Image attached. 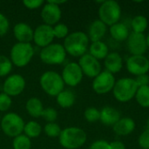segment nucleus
Here are the masks:
<instances>
[{"label":"nucleus","instance_id":"obj_1","mask_svg":"<svg viewBox=\"0 0 149 149\" xmlns=\"http://www.w3.org/2000/svg\"><path fill=\"white\" fill-rule=\"evenodd\" d=\"M62 45L67 54L75 58H80L87 53L90 40L86 32L77 31L70 32V34L64 39Z\"/></svg>","mask_w":149,"mask_h":149},{"label":"nucleus","instance_id":"obj_2","mask_svg":"<svg viewBox=\"0 0 149 149\" xmlns=\"http://www.w3.org/2000/svg\"><path fill=\"white\" fill-rule=\"evenodd\" d=\"M87 134L80 127H68L62 129L58 137L60 146L65 149H79L85 145Z\"/></svg>","mask_w":149,"mask_h":149},{"label":"nucleus","instance_id":"obj_3","mask_svg":"<svg viewBox=\"0 0 149 149\" xmlns=\"http://www.w3.org/2000/svg\"><path fill=\"white\" fill-rule=\"evenodd\" d=\"M35 54L31 43H15L10 51V59L13 65L23 68L30 64Z\"/></svg>","mask_w":149,"mask_h":149},{"label":"nucleus","instance_id":"obj_4","mask_svg":"<svg viewBox=\"0 0 149 149\" xmlns=\"http://www.w3.org/2000/svg\"><path fill=\"white\" fill-rule=\"evenodd\" d=\"M138 88L134 79L122 78L115 82L112 92L116 100L121 103H127L135 98Z\"/></svg>","mask_w":149,"mask_h":149},{"label":"nucleus","instance_id":"obj_5","mask_svg":"<svg viewBox=\"0 0 149 149\" xmlns=\"http://www.w3.org/2000/svg\"><path fill=\"white\" fill-rule=\"evenodd\" d=\"M39 85L41 89L49 96L56 97L65 89V83L61 74L55 71H46L43 72L39 78Z\"/></svg>","mask_w":149,"mask_h":149},{"label":"nucleus","instance_id":"obj_6","mask_svg":"<svg viewBox=\"0 0 149 149\" xmlns=\"http://www.w3.org/2000/svg\"><path fill=\"white\" fill-rule=\"evenodd\" d=\"M24 119L17 113L7 112L2 117L0 127L2 132L8 137L15 138L24 132Z\"/></svg>","mask_w":149,"mask_h":149},{"label":"nucleus","instance_id":"obj_7","mask_svg":"<svg viewBox=\"0 0 149 149\" xmlns=\"http://www.w3.org/2000/svg\"><path fill=\"white\" fill-rule=\"evenodd\" d=\"M66 55L67 53L62 44L52 43L40 50L39 58L45 65H58L65 62Z\"/></svg>","mask_w":149,"mask_h":149},{"label":"nucleus","instance_id":"obj_8","mask_svg":"<svg viewBox=\"0 0 149 149\" xmlns=\"http://www.w3.org/2000/svg\"><path fill=\"white\" fill-rule=\"evenodd\" d=\"M121 13L120 3L114 0L103 1L98 10L99 19L109 27L120 21Z\"/></svg>","mask_w":149,"mask_h":149},{"label":"nucleus","instance_id":"obj_9","mask_svg":"<svg viewBox=\"0 0 149 149\" xmlns=\"http://www.w3.org/2000/svg\"><path fill=\"white\" fill-rule=\"evenodd\" d=\"M115 82L116 80L114 75L105 70L93 79L92 87L94 93L100 95H103L113 91Z\"/></svg>","mask_w":149,"mask_h":149},{"label":"nucleus","instance_id":"obj_10","mask_svg":"<svg viewBox=\"0 0 149 149\" xmlns=\"http://www.w3.org/2000/svg\"><path fill=\"white\" fill-rule=\"evenodd\" d=\"M26 86L25 79L18 73H13L7 76L3 83V93L10 97H16L20 95Z\"/></svg>","mask_w":149,"mask_h":149},{"label":"nucleus","instance_id":"obj_11","mask_svg":"<svg viewBox=\"0 0 149 149\" xmlns=\"http://www.w3.org/2000/svg\"><path fill=\"white\" fill-rule=\"evenodd\" d=\"M61 77L65 85L70 87H75L81 83L84 74L77 62H69L65 65L61 72Z\"/></svg>","mask_w":149,"mask_h":149},{"label":"nucleus","instance_id":"obj_12","mask_svg":"<svg viewBox=\"0 0 149 149\" xmlns=\"http://www.w3.org/2000/svg\"><path fill=\"white\" fill-rule=\"evenodd\" d=\"M78 64L80 66L84 76H86L90 79H94L102 72L100 60L93 58L88 52L79 58Z\"/></svg>","mask_w":149,"mask_h":149},{"label":"nucleus","instance_id":"obj_13","mask_svg":"<svg viewBox=\"0 0 149 149\" xmlns=\"http://www.w3.org/2000/svg\"><path fill=\"white\" fill-rule=\"evenodd\" d=\"M54 38L52 26L51 25L43 23L34 29L32 42L41 49L52 44Z\"/></svg>","mask_w":149,"mask_h":149},{"label":"nucleus","instance_id":"obj_14","mask_svg":"<svg viewBox=\"0 0 149 149\" xmlns=\"http://www.w3.org/2000/svg\"><path fill=\"white\" fill-rule=\"evenodd\" d=\"M127 71L135 77L148 74L149 72V61L144 55L130 56L126 61Z\"/></svg>","mask_w":149,"mask_h":149},{"label":"nucleus","instance_id":"obj_15","mask_svg":"<svg viewBox=\"0 0 149 149\" xmlns=\"http://www.w3.org/2000/svg\"><path fill=\"white\" fill-rule=\"evenodd\" d=\"M40 17L44 24L54 26L55 24L59 23L62 17V10L60 6L51 3L48 0L41 8Z\"/></svg>","mask_w":149,"mask_h":149},{"label":"nucleus","instance_id":"obj_16","mask_svg":"<svg viewBox=\"0 0 149 149\" xmlns=\"http://www.w3.org/2000/svg\"><path fill=\"white\" fill-rule=\"evenodd\" d=\"M127 46L128 52L133 56L144 55L148 49L146 35L144 33H136L132 31L127 39Z\"/></svg>","mask_w":149,"mask_h":149},{"label":"nucleus","instance_id":"obj_17","mask_svg":"<svg viewBox=\"0 0 149 149\" xmlns=\"http://www.w3.org/2000/svg\"><path fill=\"white\" fill-rule=\"evenodd\" d=\"M34 29L24 22L17 23L13 27V35L19 43H31L33 39Z\"/></svg>","mask_w":149,"mask_h":149},{"label":"nucleus","instance_id":"obj_18","mask_svg":"<svg viewBox=\"0 0 149 149\" xmlns=\"http://www.w3.org/2000/svg\"><path fill=\"white\" fill-rule=\"evenodd\" d=\"M107 31V25H106L100 19H95L90 24L86 34L89 38V40L92 43L96 41H101V39L105 37Z\"/></svg>","mask_w":149,"mask_h":149},{"label":"nucleus","instance_id":"obj_19","mask_svg":"<svg viewBox=\"0 0 149 149\" xmlns=\"http://www.w3.org/2000/svg\"><path fill=\"white\" fill-rule=\"evenodd\" d=\"M136 127V123L134 119L130 117L120 118L118 122L113 127V130L116 135L127 136L131 134Z\"/></svg>","mask_w":149,"mask_h":149},{"label":"nucleus","instance_id":"obj_20","mask_svg":"<svg viewBox=\"0 0 149 149\" xmlns=\"http://www.w3.org/2000/svg\"><path fill=\"white\" fill-rule=\"evenodd\" d=\"M104 65L106 71L111 72L112 74H115L120 72L123 67V59L120 53L113 52H109L107 58L104 59Z\"/></svg>","mask_w":149,"mask_h":149},{"label":"nucleus","instance_id":"obj_21","mask_svg":"<svg viewBox=\"0 0 149 149\" xmlns=\"http://www.w3.org/2000/svg\"><path fill=\"white\" fill-rule=\"evenodd\" d=\"M120 112L112 107H104L100 110V121L107 127H113L120 119Z\"/></svg>","mask_w":149,"mask_h":149},{"label":"nucleus","instance_id":"obj_22","mask_svg":"<svg viewBox=\"0 0 149 149\" xmlns=\"http://www.w3.org/2000/svg\"><path fill=\"white\" fill-rule=\"evenodd\" d=\"M88 53L96 59L102 60L105 59L109 54V48L108 45L102 40L92 42L88 48Z\"/></svg>","mask_w":149,"mask_h":149},{"label":"nucleus","instance_id":"obj_23","mask_svg":"<svg viewBox=\"0 0 149 149\" xmlns=\"http://www.w3.org/2000/svg\"><path fill=\"white\" fill-rule=\"evenodd\" d=\"M45 107L42 100L37 97H31L25 103V110L32 118H39L42 116Z\"/></svg>","mask_w":149,"mask_h":149},{"label":"nucleus","instance_id":"obj_24","mask_svg":"<svg viewBox=\"0 0 149 149\" xmlns=\"http://www.w3.org/2000/svg\"><path fill=\"white\" fill-rule=\"evenodd\" d=\"M109 33L114 40L119 42L127 41L130 34L128 27L124 23L121 22H118L111 25L109 28Z\"/></svg>","mask_w":149,"mask_h":149},{"label":"nucleus","instance_id":"obj_25","mask_svg":"<svg viewBox=\"0 0 149 149\" xmlns=\"http://www.w3.org/2000/svg\"><path fill=\"white\" fill-rule=\"evenodd\" d=\"M56 101L61 108H70L75 104L76 95L72 91L64 89L56 96Z\"/></svg>","mask_w":149,"mask_h":149},{"label":"nucleus","instance_id":"obj_26","mask_svg":"<svg viewBox=\"0 0 149 149\" xmlns=\"http://www.w3.org/2000/svg\"><path fill=\"white\" fill-rule=\"evenodd\" d=\"M42 131L43 128L40 123L36 120H30L24 124L23 134L30 139H35L42 134Z\"/></svg>","mask_w":149,"mask_h":149},{"label":"nucleus","instance_id":"obj_27","mask_svg":"<svg viewBox=\"0 0 149 149\" xmlns=\"http://www.w3.org/2000/svg\"><path fill=\"white\" fill-rule=\"evenodd\" d=\"M148 26V20L143 15H137L133 17L131 21V27L134 32L144 33Z\"/></svg>","mask_w":149,"mask_h":149},{"label":"nucleus","instance_id":"obj_28","mask_svg":"<svg viewBox=\"0 0 149 149\" xmlns=\"http://www.w3.org/2000/svg\"><path fill=\"white\" fill-rule=\"evenodd\" d=\"M143 108H149V86L139 87L134 98Z\"/></svg>","mask_w":149,"mask_h":149},{"label":"nucleus","instance_id":"obj_29","mask_svg":"<svg viewBox=\"0 0 149 149\" xmlns=\"http://www.w3.org/2000/svg\"><path fill=\"white\" fill-rule=\"evenodd\" d=\"M31 141L25 134H22L13 138L12 140V149H31Z\"/></svg>","mask_w":149,"mask_h":149},{"label":"nucleus","instance_id":"obj_30","mask_svg":"<svg viewBox=\"0 0 149 149\" xmlns=\"http://www.w3.org/2000/svg\"><path fill=\"white\" fill-rule=\"evenodd\" d=\"M13 64L10 61V58L1 54L0 55V78L7 77L10 75L12 71Z\"/></svg>","mask_w":149,"mask_h":149},{"label":"nucleus","instance_id":"obj_31","mask_svg":"<svg viewBox=\"0 0 149 149\" xmlns=\"http://www.w3.org/2000/svg\"><path fill=\"white\" fill-rule=\"evenodd\" d=\"M45 134L50 138H58L62 131L60 126L56 122L46 123L43 128Z\"/></svg>","mask_w":149,"mask_h":149},{"label":"nucleus","instance_id":"obj_32","mask_svg":"<svg viewBox=\"0 0 149 149\" xmlns=\"http://www.w3.org/2000/svg\"><path fill=\"white\" fill-rule=\"evenodd\" d=\"M52 30L54 38L58 39H65L70 34L69 27L64 23L59 22L58 24H55L54 26H52Z\"/></svg>","mask_w":149,"mask_h":149},{"label":"nucleus","instance_id":"obj_33","mask_svg":"<svg viewBox=\"0 0 149 149\" xmlns=\"http://www.w3.org/2000/svg\"><path fill=\"white\" fill-rule=\"evenodd\" d=\"M84 118L87 122L93 123L100 120V110L96 107H88L84 112Z\"/></svg>","mask_w":149,"mask_h":149},{"label":"nucleus","instance_id":"obj_34","mask_svg":"<svg viewBox=\"0 0 149 149\" xmlns=\"http://www.w3.org/2000/svg\"><path fill=\"white\" fill-rule=\"evenodd\" d=\"M46 123L55 122L58 119V111L53 107H45L41 116Z\"/></svg>","mask_w":149,"mask_h":149},{"label":"nucleus","instance_id":"obj_35","mask_svg":"<svg viewBox=\"0 0 149 149\" xmlns=\"http://www.w3.org/2000/svg\"><path fill=\"white\" fill-rule=\"evenodd\" d=\"M12 105V98L4 93H0V112L6 113Z\"/></svg>","mask_w":149,"mask_h":149},{"label":"nucleus","instance_id":"obj_36","mask_svg":"<svg viewBox=\"0 0 149 149\" xmlns=\"http://www.w3.org/2000/svg\"><path fill=\"white\" fill-rule=\"evenodd\" d=\"M10 29V21L7 17L0 12V37H3L7 34Z\"/></svg>","mask_w":149,"mask_h":149},{"label":"nucleus","instance_id":"obj_37","mask_svg":"<svg viewBox=\"0 0 149 149\" xmlns=\"http://www.w3.org/2000/svg\"><path fill=\"white\" fill-rule=\"evenodd\" d=\"M138 144L141 149H149V130L146 129L143 131L139 138H138Z\"/></svg>","mask_w":149,"mask_h":149},{"label":"nucleus","instance_id":"obj_38","mask_svg":"<svg viewBox=\"0 0 149 149\" xmlns=\"http://www.w3.org/2000/svg\"><path fill=\"white\" fill-rule=\"evenodd\" d=\"M23 4L29 10H37L42 8V6L45 4V2L43 0H24Z\"/></svg>","mask_w":149,"mask_h":149},{"label":"nucleus","instance_id":"obj_39","mask_svg":"<svg viewBox=\"0 0 149 149\" xmlns=\"http://www.w3.org/2000/svg\"><path fill=\"white\" fill-rule=\"evenodd\" d=\"M89 149H109V142L105 140H97L90 145Z\"/></svg>","mask_w":149,"mask_h":149},{"label":"nucleus","instance_id":"obj_40","mask_svg":"<svg viewBox=\"0 0 149 149\" xmlns=\"http://www.w3.org/2000/svg\"><path fill=\"white\" fill-rule=\"evenodd\" d=\"M135 82L138 86V87H141V86H149V76L148 74H143V75H140L134 78Z\"/></svg>","mask_w":149,"mask_h":149},{"label":"nucleus","instance_id":"obj_41","mask_svg":"<svg viewBox=\"0 0 149 149\" xmlns=\"http://www.w3.org/2000/svg\"><path fill=\"white\" fill-rule=\"evenodd\" d=\"M109 149H126V146L120 141H114L109 142Z\"/></svg>","mask_w":149,"mask_h":149},{"label":"nucleus","instance_id":"obj_42","mask_svg":"<svg viewBox=\"0 0 149 149\" xmlns=\"http://www.w3.org/2000/svg\"><path fill=\"white\" fill-rule=\"evenodd\" d=\"M49 1H50L51 3L56 4V5H58V6H60L61 4H64V3H66L65 0H49Z\"/></svg>","mask_w":149,"mask_h":149},{"label":"nucleus","instance_id":"obj_43","mask_svg":"<svg viewBox=\"0 0 149 149\" xmlns=\"http://www.w3.org/2000/svg\"><path fill=\"white\" fill-rule=\"evenodd\" d=\"M146 40H147V45H148V48L149 49V32L148 33V35L146 36Z\"/></svg>","mask_w":149,"mask_h":149},{"label":"nucleus","instance_id":"obj_44","mask_svg":"<svg viewBox=\"0 0 149 149\" xmlns=\"http://www.w3.org/2000/svg\"><path fill=\"white\" fill-rule=\"evenodd\" d=\"M147 129L149 130V117L148 119V120H147Z\"/></svg>","mask_w":149,"mask_h":149},{"label":"nucleus","instance_id":"obj_45","mask_svg":"<svg viewBox=\"0 0 149 149\" xmlns=\"http://www.w3.org/2000/svg\"><path fill=\"white\" fill-rule=\"evenodd\" d=\"M148 61H149V53H148Z\"/></svg>","mask_w":149,"mask_h":149}]
</instances>
